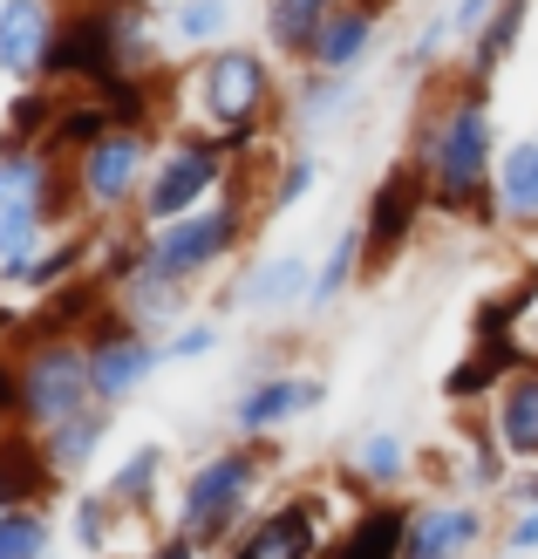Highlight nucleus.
Wrapping results in <instances>:
<instances>
[{
	"mask_svg": "<svg viewBox=\"0 0 538 559\" xmlns=\"http://www.w3.org/2000/svg\"><path fill=\"white\" fill-rule=\"evenodd\" d=\"M416 164L430 171V205L470 212V218H485L498 205V185H491V109H485V90H477V82L430 117V130H422V144H416Z\"/></svg>",
	"mask_w": 538,
	"mask_h": 559,
	"instance_id": "f257e3e1",
	"label": "nucleus"
},
{
	"mask_svg": "<svg viewBox=\"0 0 538 559\" xmlns=\"http://www.w3.org/2000/svg\"><path fill=\"white\" fill-rule=\"evenodd\" d=\"M191 103H198V117L212 123L218 151H246L252 130H260L266 109H273L266 55H252V48H205L198 69H191Z\"/></svg>",
	"mask_w": 538,
	"mask_h": 559,
	"instance_id": "f03ea898",
	"label": "nucleus"
},
{
	"mask_svg": "<svg viewBox=\"0 0 538 559\" xmlns=\"http://www.w3.org/2000/svg\"><path fill=\"white\" fill-rule=\"evenodd\" d=\"M21 416L27 424H62L96 403V376H89V348L75 342H35V355L21 361Z\"/></svg>",
	"mask_w": 538,
	"mask_h": 559,
	"instance_id": "7ed1b4c3",
	"label": "nucleus"
},
{
	"mask_svg": "<svg viewBox=\"0 0 538 559\" xmlns=\"http://www.w3.org/2000/svg\"><path fill=\"white\" fill-rule=\"evenodd\" d=\"M239 233H246L239 205L184 212V218H171V226L151 233V273H164V280H198L205 266H218L225 253H232Z\"/></svg>",
	"mask_w": 538,
	"mask_h": 559,
	"instance_id": "20e7f679",
	"label": "nucleus"
},
{
	"mask_svg": "<svg viewBox=\"0 0 538 559\" xmlns=\"http://www.w3.org/2000/svg\"><path fill=\"white\" fill-rule=\"evenodd\" d=\"M41 75L89 82V90H103L109 75H123L117 21H109L103 0H75V8H62V27H55V48H48V69Z\"/></svg>",
	"mask_w": 538,
	"mask_h": 559,
	"instance_id": "39448f33",
	"label": "nucleus"
},
{
	"mask_svg": "<svg viewBox=\"0 0 538 559\" xmlns=\"http://www.w3.org/2000/svg\"><path fill=\"white\" fill-rule=\"evenodd\" d=\"M225 178V151L212 144H171L157 157V171L144 178V226L157 233V226H171V218H184V212H198V199Z\"/></svg>",
	"mask_w": 538,
	"mask_h": 559,
	"instance_id": "423d86ee",
	"label": "nucleus"
},
{
	"mask_svg": "<svg viewBox=\"0 0 538 559\" xmlns=\"http://www.w3.org/2000/svg\"><path fill=\"white\" fill-rule=\"evenodd\" d=\"M430 205V171L409 157L395 164V171L375 185V199H368V218H361V260L368 266H388L395 253H403V239L416 226V212Z\"/></svg>",
	"mask_w": 538,
	"mask_h": 559,
	"instance_id": "0eeeda50",
	"label": "nucleus"
},
{
	"mask_svg": "<svg viewBox=\"0 0 538 559\" xmlns=\"http://www.w3.org/2000/svg\"><path fill=\"white\" fill-rule=\"evenodd\" d=\"M252 485H260V457H252V451H225V457H212V464L184 485V533H191V539L225 533V525H232V512L246 506Z\"/></svg>",
	"mask_w": 538,
	"mask_h": 559,
	"instance_id": "6e6552de",
	"label": "nucleus"
},
{
	"mask_svg": "<svg viewBox=\"0 0 538 559\" xmlns=\"http://www.w3.org/2000/svg\"><path fill=\"white\" fill-rule=\"evenodd\" d=\"M144 164H151L144 130H109V136H96V144L75 157V191L96 212H117L130 191L144 185Z\"/></svg>",
	"mask_w": 538,
	"mask_h": 559,
	"instance_id": "1a4fd4ad",
	"label": "nucleus"
},
{
	"mask_svg": "<svg viewBox=\"0 0 538 559\" xmlns=\"http://www.w3.org/2000/svg\"><path fill=\"white\" fill-rule=\"evenodd\" d=\"M157 369V348H151V334L136 328V321H103L96 328V342H89V376H96V403H123L136 396V382H144Z\"/></svg>",
	"mask_w": 538,
	"mask_h": 559,
	"instance_id": "9d476101",
	"label": "nucleus"
},
{
	"mask_svg": "<svg viewBox=\"0 0 538 559\" xmlns=\"http://www.w3.org/2000/svg\"><path fill=\"white\" fill-rule=\"evenodd\" d=\"M55 27H62V8L55 0H0V75H41Z\"/></svg>",
	"mask_w": 538,
	"mask_h": 559,
	"instance_id": "9b49d317",
	"label": "nucleus"
},
{
	"mask_svg": "<svg viewBox=\"0 0 538 559\" xmlns=\"http://www.w3.org/2000/svg\"><path fill=\"white\" fill-rule=\"evenodd\" d=\"M382 8H388V0H334L327 21H321V35H314L307 69H321V75H355L361 55H368V41H375Z\"/></svg>",
	"mask_w": 538,
	"mask_h": 559,
	"instance_id": "f8f14e48",
	"label": "nucleus"
},
{
	"mask_svg": "<svg viewBox=\"0 0 538 559\" xmlns=\"http://www.w3.org/2000/svg\"><path fill=\"white\" fill-rule=\"evenodd\" d=\"M62 171L48 164V144H0V212H35L55 218L62 205Z\"/></svg>",
	"mask_w": 538,
	"mask_h": 559,
	"instance_id": "ddd939ff",
	"label": "nucleus"
},
{
	"mask_svg": "<svg viewBox=\"0 0 538 559\" xmlns=\"http://www.w3.org/2000/svg\"><path fill=\"white\" fill-rule=\"evenodd\" d=\"M525 14H531V0H498L491 8V21L477 27V41H470V62H464V75L485 90V82L512 62V48H518V35H525Z\"/></svg>",
	"mask_w": 538,
	"mask_h": 559,
	"instance_id": "4468645a",
	"label": "nucleus"
},
{
	"mask_svg": "<svg viewBox=\"0 0 538 559\" xmlns=\"http://www.w3.org/2000/svg\"><path fill=\"white\" fill-rule=\"evenodd\" d=\"M314 403H321V389H314V382L266 376V382H252L246 396H239V430H273V424H287L294 409H314Z\"/></svg>",
	"mask_w": 538,
	"mask_h": 559,
	"instance_id": "2eb2a0df",
	"label": "nucleus"
},
{
	"mask_svg": "<svg viewBox=\"0 0 538 559\" xmlns=\"http://www.w3.org/2000/svg\"><path fill=\"white\" fill-rule=\"evenodd\" d=\"M498 212L518 218V226L538 218V136H525V144L498 157Z\"/></svg>",
	"mask_w": 538,
	"mask_h": 559,
	"instance_id": "dca6fc26",
	"label": "nucleus"
},
{
	"mask_svg": "<svg viewBox=\"0 0 538 559\" xmlns=\"http://www.w3.org/2000/svg\"><path fill=\"white\" fill-rule=\"evenodd\" d=\"M334 0H266V35L273 48L287 55V62H307L314 55V35H321V21H327Z\"/></svg>",
	"mask_w": 538,
	"mask_h": 559,
	"instance_id": "f3484780",
	"label": "nucleus"
},
{
	"mask_svg": "<svg viewBox=\"0 0 538 559\" xmlns=\"http://www.w3.org/2000/svg\"><path fill=\"white\" fill-rule=\"evenodd\" d=\"M470 539H477V512L437 506V512H422V519L409 525V559H457Z\"/></svg>",
	"mask_w": 538,
	"mask_h": 559,
	"instance_id": "a211bd4d",
	"label": "nucleus"
},
{
	"mask_svg": "<svg viewBox=\"0 0 538 559\" xmlns=\"http://www.w3.org/2000/svg\"><path fill=\"white\" fill-rule=\"evenodd\" d=\"M307 552H314V512L287 506V512H273L232 559H307Z\"/></svg>",
	"mask_w": 538,
	"mask_h": 559,
	"instance_id": "6ab92c4d",
	"label": "nucleus"
},
{
	"mask_svg": "<svg viewBox=\"0 0 538 559\" xmlns=\"http://www.w3.org/2000/svg\"><path fill=\"white\" fill-rule=\"evenodd\" d=\"M498 437H504V451L538 457V369H525L512 389H504V403H498Z\"/></svg>",
	"mask_w": 538,
	"mask_h": 559,
	"instance_id": "aec40b11",
	"label": "nucleus"
},
{
	"mask_svg": "<svg viewBox=\"0 0 538 559\" xmlns=\"http://www.w3.org/2000/svg\"><path fill=\"white\" fill-rule=\"evenodd\" d=\"M96 443H103V409L62 416V424H48V430H41V451H48V464H55V471H82Z\"/></svg>",
	"mask_w": 538,
	"mask_h": 559,
	"instance_id": "412c9836",
	"label": "nucleus"
},
{
	"mask_svg": "<svg viewBox=\"0 0 538 559\" xmlns=\"http://www.w3.org/2000/svg\"><path fill=\"white\" fill-rule=\"evenodd\" d=\"M512 361H518V342H512V334H498V342H491V334H477V355H464L457 361V376H450L443 389H450V396H485V389L498 382V369H512Z\"/></svg>",
	"mask_w": 538,
	"mask_h": 559,
	"instance_id": "4be33fe9",
	"label": "nucleus"
},
{
	"mask_svg": "<svg viewBox=\"0 0 538 559\" xmlns=\"http://www.w3.org/2000/svg\"><path fill=\"white\" fill-rule=\"evenodd\" d=\"M342 559H409V519L382 506V512H368L355 525V539L342 546Z\"/></svg>",
	"mask_w": 538,
	"mask_h": 559,
	"instance_id": "5701e85b",
	"label": "nucleus"
},
{
	"mask_svg": "<svg viewBox=\"0 0 538 559\" xmlns=\"http://www.w3.org/2000/svg\"><path fill=\"white\" fill-rule=\"evenodd\" d=\"M96 300H103V280H75V287H69V294H55L27 328H35V342H69L75 321H82V314H96Z\"/></svg>",
	"mask_w": 538,
	"mask_h": 559,
	"instance_id": "b1692460",
	"label": "nucleus"
},
{
	"mask_svg": "<svg viewBox=\"0 0 538 559\" xmlns=\"http://www.w3.org/2000/svg\"><path fill=\"white\" fill-rule=\"evenodd\" d=\"M55 117H62V103L55 96H41V90H21L14 96V109H8V130H0V144H48V130H55Z\"/></svg>",
	"mask_w": 538,
	"mask_h": 559,
	"instance_id": "393cba45",
	"label": "nucleus"
},
{
	"mask_svg": "<svg viewBox=\"0 0 538 559\" xmlns=\"http://www.w3.org/2000/svg\"><path fill=\"white\" fill-rule=\"evenodd\" d=\"M225 21H232V8H225V0H178V8H171V35H178L184 48H212V41L225 35Z\"/></svg>",
	"mask_w": 538,
	"mask_h": 559,
	"instance_id": "a878e982",
	"label": "nucleus"
},
{
	"mask_svg": "<svg viewBox=\"0 0 538 559\" xmlns=\"http://www.w3.org/2000/svg\"><path fill=\"white\" fill-rule=\"evenodd\" d=\"M41 226H48V218H35V212H0V280H21L27 273Z\"/></svg>",
	"mask_w": 538,
	"mask_h": 559,
	"instance_id": "bb28decb",
	"label": "nucleus"
},
{
	"mask_svg": "<svg viewBox=\"0 0 538 559\" xmlns=\"http://www.w3.org/2000/svg\"><path fill=\"white\" fill-rule=\"evenodd\" d=\"M300 294H314L307 287V266L300 260H273V266H260L246 280V300L252 307H287V300H300Z\"/></svg>",
	"mask_w": 538,
	"mask_h": 559,
	"instance_id": "cd10ccee",
	"label": "nucleus"
},
{
	"mask_svg": "<svg viewBox=\"0 0 538 559\" xmlns=\"http://www.w3.org/2000/svg\"><path fill=\"white\" fill-rule=\"evenodd\" d=\"M109 130H117V123H109L103 103H75V109H62V117H55L48 151H89L96 136H109Z\"/></svg>",
	"mask_w": 538,
	"mask_h": 559,
	"instance_id": "c85d7f7f",
	"label": "nucleus"
},
{
	"mask_svg": "<svg viewBox=\"0 0 538 559\" xmlns=\"http://www.w3.org/2000/svg\"><path fill=\"white\" fill-rule=\"evenodd\" d=\"M96 103L109 109V123H117V130H144V117H151V90H144V75H109L103 90H96Z\"/></svg>",
	"mask_w": 538,
	"mask_h": 559,
	"instance_id": "c756f323",
	"label": "nucleus"
},
{
	"mask_svg": "<svg viewBox=\"0 0 538 559\" xmlns=\"http://www.w3.org/2000/svg\"><path fill=\"white\" fill-rule=\"evenodd\" d=\"M41 546H48L41 512H27V506L0 512V559H41Z\"/></svg>",
	"mask_w": 538,
	"mask_h": 559,
	"instance_id": "7c9ffc66",
	"label": "nucleus"
},
{
	"mask_svg": "<svg viewBox=\"0 0 538 559\" xmlns=\"http://www.w3.org/2000/svg\"><path fill=\"white\" fill-rule=\"evenodd\" d=\"M157 471H164V451L157 443H144L123 471H117V485H109V498L117 506H151V491H157Z\"/></svg>",
	"mask_w": 538,
	"mask_h": 559,
	"instance_id": "2f4dec72",
	"label": "nucleus"
},
{
	"mask_svg": "<svg viewBox=\"0 0 538 559\" xmlns=\"http://www.w3.org/2000/svg\"><path fill=\"white\" fill-rule=\"evenodd\" d=\"M355 266H361V226H355V233H342V239H334V253H327V266L314 273V300H334V294H342L348 280H355Z\"/></svg>",
	"mask_w": 538,
	"mask_h": 559,
	"instance_id": "473e14b6",
	"label": "nucleus"
},
{
	"mask_svg": "<svg viewBox=\"0 0 538 559\" xmlns=\"http://www.w3.org/2000/svg\"><path fill=\"white\" fill-rule=\"evenodd\" d=\"M403 464H409V451H403V437H395V430H375V437L361 443V478L368 485H388Z\"/></svg>",
	"mask_w": 538,
	"mask_h": 559,
	"instance_id": "72a5a7b5",
	"label": "nucleus"
},
{
	"mask_svg": "<svg viewBox=\"0 0 538 559\" xmlns=\"http://www.w3.org/2000/svg\"><path fill=\"white\" fill-rule=\"evenodd\" d=\"M75 266H82V246L69 239V246H48V253H35L27 260V287H55V280H75Z\"/></svg>",
	"mask_w": 538,
	"mask_h": 559,
	"instance_id": "f704fd0d",
	"label": "nucleus"
},
{
	"mask_svg": "<svg viewBox=\"0 0 538 559\" xmlns=\"http://www.w3.org/2000/svg\"><path fill=\"white\" fill-rule=\"evenodd\" d=\"M307 185H314V157H294V164H287V178H279V205H294Z\"/></svg>",
	"mask_w": 538,
	"mask_h": 559,
	"instance_id": "c9c22d12",
	"label": "nucleus"
},
{
	"mask_svg": "<svg viewBox=\"0 0 538 559\" xmlns=\"http://www.w3.org/2000/svg\"><path fill=\"white\" fill-rule=\"evenodd\" d=\"M75 533H82V546H103V498H82Z\"/></svg>",
	"mask_w": 538,
	"mask_h": 559,
	"instance_id": "e433bc0d",
	"label": "nucleus"
},
{
	"mask_svg": "<svg viewBox=\"0 0 538 559\" xmlns=\"http://www.w3.org/2000/svg\"><path fill=\"white\" fill-rule=\"evenodd\" d=\"M491 8H498V0H457V8H450V21H457V27H470V35H477V27L491 21Z\"/></svg>",
	"mask_w": 538,
	"mask_h": 559,
	"instance_id": "4c0bfd02",
	"label": "nucleus"
},
{
	"mask_svg": "<svg viewBox=\"0 0 538 559\" xmlns=\"http://www.w3.org/2000/svg\"><path fill=\"white\" fill-rule=\"evenodd\" d=\"M212 342H218V334H212V328H184V334H178V342H171V355H205Z\"/></svg>",
	"mask_w": 538,
	"mask_h": 559,
	"instance_id": "58836bf2",
	"label": "nucleus"
},
{
	"mask_svg": "<svg viewBox=\"0 0 538 559\" xmlns=\"http://www.w3.org/2000/svg\"><path fill=\"white\" fill-rule=\"evenodd\" d=\"M27 396H21V369H0V416L8 409H21Z\"/></svg>",
	"mask_w": 538,
	"mask_h": 559,
	"instance_id": "ea45409f",
	"label": "nucleus"
},
{
	"mask_svg": "<svg viewBox=\"0 0 538 559\" xmlns=\"http://www.w3.org/2000/svg\"><path fill=\"white\" fill-rule=\"evenodd\" d=\"M151 559H191V533H184V539H164Z\"/></svg>",
	"mask_w": 538,
	"mask_h": 559,
	"instance_id": "a19ab883",
	"label": "nucleus"
},
{
	"mask_svg": "<svg viewBox=\"0 0 538 559\" xmlns=\"http://www.w3.org/2000/svg\"><path fill=\"white\" fill-rule=\"evenodd\" d=\"M512 546H538V512H531V519H518V539H512Z\"/></svg>",
	"mask_w": 538,
	"mask_h": 559,
	"instance_id": "79ce46f5",
	"label": "nucleus"
},
{
	"mask_svg": "<svg viewBox=\"0 0 538 559\" xmlns=\"http://www.w3.org/2000/svg\"><path fill=\"white\" fill-rule=\"evenodd\" d=\"M171 8H178V0H171Z\"/></svg>",
	"mask_w": 538,
	"mask_h": 559,
	"instance_id": "37998d69",
	"label": "nucleus"
}]
</instances>
